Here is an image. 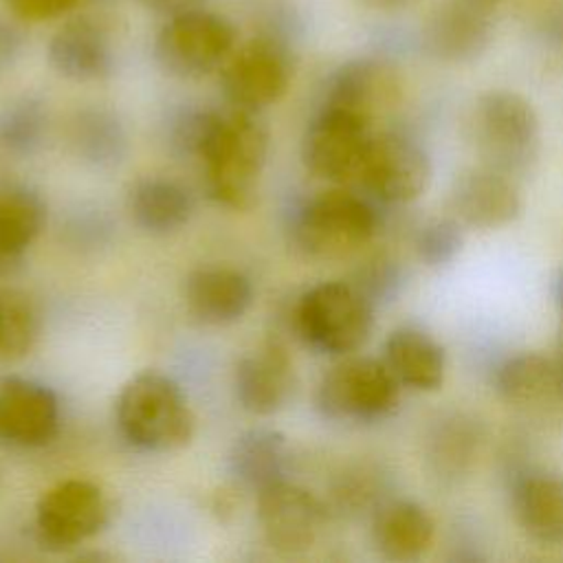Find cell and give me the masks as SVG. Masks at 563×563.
<instances>
[{
  "label": "cell",
  "instance_id": "1",
  "mask_svg": "<svg viewBox=\"0 0 563 563\" xmlns=\"http://www.w3.org/2000/svg\"><path fill=\"white\" fill-rule=\"evenodd\" d=\"M174 143L200 161L207 191L218 205L235 211L255 205L268 156V134L255 112H185L176 123Z\"/></svg>",
  "mask_w": 563,
  "mask_h": 563
},
{
  "label": "cell",
  "instance_id": "2",
  "mask_svg": "<svg viewBox=\"0 0 563 563\" xmlns=\"http://www.w3.org/2000/svg\"><path fill=\"white\" fill-rule=\"evenodd\" d=\"M468 139L482 165L519 180L532 172L541 152L539 114L521 92L486 90L471 108Z\"/></svg>",
  "mask_w": 563,
  "mask_h": 563
},
{
  "label": "cell",
  "instance_id": "3",
  "mask_svg": "<svg viewBox=\"0 0 563 563\" xmlns=\"http://www.w3.org/2000/svg\"><path fill=\"white\" fill-rule=\"evenodd\" d=\"M117 424L132 446L152 453L178 451L196 433V416L183 389L150 369L132 376L119 391Z\"/></svg>",
  "mask_w": 563,
  "mask_h": 563
},
{
  "label": "cell",
  "instance_id": "4",
  "mask_svg": "<svg viewBox=\"0 0 563 563\" xmlns=\"http://www.w3.org/2000/svg\"><path fill=\"white\" fill-rule=\"evenodd\" d=\"M378 231L372 202L345 189H328L301 205L292 222L295 244L314 260H345L367 246Z\"/></svg>",
  "mask_w": 563,
  "mask_h": 563
},
{
  "label": "cell",
  "instance_id": "5",
  "mask_svg": "<svg viewBox=\"0 0 563 563\" xmlns=\"http://www.w3.org/2000/svg\"><path fill=\"white\" fill-rule=\"evenodd\" d=\"M374 301L347 282H321L297 303V330L317 352L347 356L372 334Z\"/></svg>",
  "mask_w": 563,
  "mask_h": 563
},
{
  "label": "cell",
  "instance_id": "6",
  "mask_svg": "<svg viewBox=\"0 0 563 563\" xmlns=\"http://www.w3.org/2000/svg\"><path fill=\"white\" fill-rule=\"evenodd\" d=\"M238 46L235 24L209 7L165 18L154 35V59L172 77L200 79L220 70Z\"/></svg>",
  "mask_w": 563,
  "mask_h": 563
},
{
  "label": "cell",
  "instance_id": "7",
  "mask_svg": "<svg viewBox=\"0 0 563 563\" xmlns=\"http://www.w3.org/2000/svg\"><path fill=\"white\" fill-rule=\"evenodd\" d=\"M402 385L383 358L343 356L317 385V409L341 422H376L400 405Z\"/></svg>",
  "mask_w": 563,
  "mask_h": 563
},
{
  "label": "cell",
  "instance_id": "8",
  "mask_svg": "<svg viewBox=\"0 0 563 563\" xmlns=\"http://www.w3.org/2000/svg\"><path fill=\"white\" fill-rule=\"evenodd\" d=\"M292 73L288 42L277 33H257L229 55L220 68V86L231 108L260 112L286 95Z\"/></svg>",
  "mask_w": 563,
  "mask_h": 563
},
{
  "label": "cell",
  "instance_id": "9",
  "mask_svg": "<svg viewBox=\"0 0 563 563\" xmlns=\"http://www.w3.org/2000/svg\"><path fill=\"white\" fill-rule=\"evenodd\" d=\"M427 150L400 132L372 134L356 183L378 202L409 205L431 185Z\"/></svg>",
  "mask_w": 563,
  "mask_h": 563
},
{
  "label": "cell",
  "instance_id": "10",
  "mask_svg": "<svg viewBox=\"0 0 563 563\" xmlns=\"http://www.w3.org/2000/svg\"><path fill=\"white\" fill-rule=\"evenodd\" d=\"M372 121L330 103H321L301 139L306 169L330 183H356Z\"/></svg>",
  "mask_w": 563,
  "mask_h": 563
},
{
  "label": "cell",
  "instance_id": "11",
  "mask_svg": "<svg viewBox=\"0 0 563 563\" xmlns=\"http://www.w3.org/2000/svg\"><path fill=\"white\" fill-rule=\"evenodd\" d=\"M119 55V26L103 11L70 15L48 40L51 68L68 81H101L112 75Z\"/></svg>",
  "mask_w": 563,
  "mask_h": 563
},
{
  "label": "cell",
  "instance_id": "12",
  "mask_svg": "<svg viewBox=\"0 0 563 563\" xmlns=\"http://www.w3.org/2000/svg\"><path fill=\"white\" fill-rule=\"evenodd\" d=\"M103 490L88 479H66L51 486L35 506V534L48 550H68L95 537L108 521Z\"/></svg>",
  "mask_w": 563,
  "mask_h": 563
},
{
  "label": "cell",
  "instance_id": "13",
  "mask_svg": "<svg viewBox=\"0 0 563 563\" xmlns=\"http://www.w3.org/2000/svg\"><path fill=\"white\" fill-rule=\"evenodd\" d=\"M504 0H442L424 20L420 42L438 62L464 64L477 59L493 40Z\"/></svg>",
  "mask_w": 563,
  "mask_h": 563
},
{
  "label": "cell",
  "instance_id": "14",
  "mask_svg": "<svg viewBox=\"0 0 563 563\" xmlns=\"http://www.w3.org/2000/svg\"><path fill=\"white\" fill-rule=\"evenodd\" d=\"M257 521L266 543L282 554L308 550L325 521V504L288 479L257 490Z\"/></svg>",
  "mask_w": 563,
  "mask_h": 563
},
{
  "label": "cell",
  "instance_id": "15",
  "mask_svg": "<svg viewBox=\"0 0 563 563\" xmlns=\"http://www.w3.org/2000/svg\"><path fill=\"white\" fill-rule=\"evenodd\" d=\"M521 207L517 180L482 163L462 169L449 189L451 216L468 229H501L519 218Z\"/></svg>",
  "mask_w": 563,
  "mask_h": 563
},
{
  "label": "cell",
  "instance_id": "16",
  "mask_svg": "<svg viewBox=\"0 0 563 563\" xmlns=\"http://www.w3.org/2000/svg\"><path fill=\"white\" fill-rule=\"evenodd\" d=\"M402 97V79L394 64L380 57H354L328 79L323 103L345 108L367 121L391 110Z\"/></svg>",
  "mask_w": 563,
  "mask_h": 563
},
{
  "label": "cell",
  "instance_id": "17",
  "mask_svg": "<svg viewBox=\"0 0 563 563\" xmlns=\"http://www.w3.org/2000/svg\"><path fill=\"white\" fill-rule=\"evenodd\" d=\"M59 427L57 396L42 383L4 378L0 383V440L15 446H42Z\"/></svg>",
  "mask_w": 563,
  "mask_h": 563
},
{
  "label": "cell",
  "instance_id": "18",
  "mask_svg": "<svg viewBox=\"0 0 563 563\" xmlns=\"http://www.w3.org/2000/svg\"><path fill=\"white\" fill-rule=\"evenodd\" d=\"M235 396L255 416L279 411L295 387V369L288 350L279 339H266L257 350L235 365Z\"/></svg>",
  "mask_w": 563,
  "mask_h": 563
},
{
  "label": "cell",
  "instance_id": "19",
  "mask_svg": "<svg viewBox=\"0 0 563 563\" xmlns=\"http://www.w3.org/2000/svg\"><path fill=\"white\" fill-rule=\"evenodd\" d=\"M484 444V429L466 411H446L424 435V466L440 484H457L473 471Z\"/></svg>",
  "mask_w": 563,
  "mask_h": 563
},
{
  "label": "cell",
  "instance_id": "20",
  "mask_svg": "<svg viewBox=\"0 0 563 563\" xmlns=\"http://www.w3.org/2000/svg\"><path fill=\"white\" fill-rule=\"evenodd\" d=\"M183 297L187 310L198 321L227 325L242 319L251 308L253 286L238 268L202 266L187 275Z\"/></svg>",
  "mask_w": 563,
  "mask_h": 563
},
{
  "label": "cell",
  "instance_id": "21",
  "mask_svg": "<svg viewBox=\"0 0 563 563\" xmlns=\"http://www.w3.org/2000/svg\"><path fill=\"white\" fill-rule=\"evenodd\" d=\"M493 385L497 396L523 411H545L563 405V383L554 356L539 352H519L497 365Z\"/></svg>",
  "mask_w": 563,
  "mask_h": 563
},
{
  "label": "cell",
  "instance_id": "22",
  "mask_svg": "<svg viewBox=\"0 0 563 563\" xmlns=\"http://www.w3.org/2000/svg\"><path fill=\"white\" fill-rule=\"evenodd\" d=\"M512 515L526 537L541 545L563 543V475L528 471L512 484Z\"/></svg>",
  "mask_w": 563,
  "mask_h": 563
},
{
  "label": "cell",
  "instance_id": "23",
  "mask_svg": "<svg viewBox=\"0 0 563 563\" xmlns=\"http://www.w3.org/2000/svg\"><path fill=\"white\" fill-rule=\"evenodd\" d=\"M435 539L431 512L411 499H385L372 512V541L389 561H416Z\"/></svg>",
  "mask_w": 563,
  "mask_h": 563
},
{
  "label": "cell",
  "instance_id": "24",
  "mask_svg": "<svg viewBox=\"0 0 563 563\" xmlns=\"http://www.w3.org/2000/svg\"><path fill=\"white\" fill-rule=\"evenodd\" d=\"M396 380L413 391H435L444 383L446 352L427 330L400 325L383 343V356Z\"/></svg>",
  "mask_w": 563,
  "mask_h": 563
},
{
  "label": "cell",
  "instance_id": "25",
  "mask_svg": "<svg viewBox=\"0 0 563 563\" xmlns=\"http://www.w3.org/2000/svg\"><path fill=\"white\" fill-rule=\"evenodd\" d=\"M288 444L279 431L249 429L238 435L229 451L231 475L255 493L286 479Z\"/></svg>",
  "mask_w": 563,
  "mask_h": 563
},
{
  "label": "cell",
  "instance_id": "26",
  "mask_svg": "<svg viewBox=\"0 0 563 563\" xmlns=\"http://www.w3.org/2000/svg\"><path fill=\"white\" fill-rule=\"evenodd\" d=\"M189 191L167 178H143L128 196V209L136 227L147 233L165 235L187 224L191 216Z\"/></svg>",
  "mask_w": 563,
  "mask_h": 563
},
{
  "label": "cell",
  "instance_id": "27",
  "mask_svg": "<svg viewBox=\"0 0 563 563\" xmlns=\"http://www.w3.org/2000/svg\"><path fill=\"white\" fill-rule=\"evenodd\" d=\"M46 224L44 200L26 187L0 189V262L18 260Z\"/></svg>",
  "mask_w": 563,
  "mask_h": 563
},
{
  "label": "cell",
  "instance_id": "28",
  "mask_svg": "<svg viewBox=\"0 0 563 563\" xmlns=\"http://www.w3.org/2000/svg\"><path fill=\"white\" fill-rule=\"evenodd\" d=\"M75 154L97 167H108L121 161L125 152V132L117 117L101 108L79 110L68 130Z\"/></svg>",
  "mask_w": 563,
  "mask_h": 563
},
{
  "label": "cell",
  "instance_id": "29",
  "mask_svg": "<svg viewBox=\"0 0 563 563\" xmlns=\"http://www.w3.org/2000/svg\"><path fill=\"white\" fill-rule=\"evenodd\" d=\"M40 332L33 301L15 288H0V361L26 356Z\"/></svg>",
  "mask_w": 563,
  "mask_h": 563
},
{
  "label": "cell",
  "instance_id": "30",
  "mask_svg": "<svg viewBox=\"0 0 563 563\" xmlns=\"http://www.w3.org/2000/svg\"><path fill=\"white\" fill-rule=\"evenodd\" d=\"M46 112L40 101L24 97L13 101L0 114V145L11 154L33 152L44 134Z\"/></svg>",
  "mask_w": 563,
  "mask_h": 563
},
{
  "label": "cell",
  "instance_id": "31",
  "mask_svg": "<svg viewBox=\"0 0 563 563\" xmlns=\"http://www.w3.org/2000/svg\"><path fill=\"white\" fill-rule=\"evenodd\" d=\"M383 490V473L372 466H354L343 473L332 486V508L345 515H356L363 510L374 512L385 501Z\"/></svg>",
  "mask_w": 563,
  "mask_h": 563
},
{
  "label": "cell",
  "instance_id": "32",
  "mask_svg": "<svg viewBox=\"0 0 563 563\" xmlns=\"http://www.w3.org/2000/svg\"><path fill=\"white\" fill-rule=\"evenodd\" d=\"M464 246V227L451 218H433L424 222L413 240L418 260L429 268L451 264Z\"/></svg>",
  "mask_w": 563,
  "mask_h": 563
},
{
  "label": "cell",
  "instance_id": "33",
  "mask_svg": "<svg viewBox=\"0 0 563 563\" xmlns=\"http://www.w3.org/2000/svg\"><path fill=\"white\" fill-rule=\"evenodd\" d=\"M400 284H402V277H400L398 264L391 262L389 257H380L365 268L363 279L356 286L376 303L387 297H394Z\"/></svg>",
  "mask_w": 563,
  "mask_h": 563
},
{
  "label": "cell",
  "instance_id": "34",
  "mask_svg": "<svg viewBox=\"0 0 563 563\" xmlns=\"http://www.w3.org/2000/svg\"><path fill=\"white\" fill-rule=\"evenodd\" d=\"M79 0H2L18 22H48L75 9Z\"/></svg>",
  "mask_w": 563,
  "mask_h": 563
},
{
  "label": "cell",
  "instance_id": "35",
  "mask_svg": "<svg viewBox=\"0 0 563 563\" xmlns=\"http://www.w3.org/2000/svg\"><path fill=\"white\" fill-rule=\"evenodd\" d=\"M24 48V33L15 22L0 18V75L7 73Z\"/></svg>",
  "mask_w": 563,
  "mask_h": 563
},
{
  "label": "cell",
  "instance_id": "36",
  "mask_svg": "<svg viewBox=\"0 0 563 563\" xmlns=\"http://www.w3.org/2000/svg\"><path fill=\"white\" fill-rule=\"evenodd\" d=\"M539 33H541V42L545 46H550L552 51L563 55V4L556 7L554 11H550L548 15H543V20L539 24Z\"/></svg>",
  "mask_w": 563,
  "mask_h": 563
},
{
  "label": "cell",
  "instance_id": "37",
  "mask_svg": "<svg viewBox=\"0 0 563 563\" xmlns=\"http://www.w3.org/2000/svg\"><path fill=\"white\" fill-rule=\"evenodd\" d=\"M143 9L161 15V18H172L176 13L207 7V0H136Z\"/></svg>",
  "mask_w": 563,
  "mask_h": 563
},
{
  "label": "cell",
  "instance_id": "38",
  "mask_svg": "<svg viewBox=\"0 0 563 563\" xmlns=\"http://www.w3.org/2000/svg\"><path fill=\"white\" fill-rule=\"evenodd\" d=\"M363 7L380 13H396V11H407L418 7L422 0H358Z\"/></svg>",
  "mask_w": 563,
  "mask_h": 563
},
{
  "label": "cell",
  "instance_id": "39",
  "mask_svg": "<svg viewBox=\"0 0 563 563\" xmlns=\"http://www.w3.org/2000/svg\"><path fill=\"white\" fill-rule=\"evenodd\" d=\"M554 363H556V369H559V376H561V383H563V334H561V339H559V345H556Z\"/></svg>",
  "mask_w": 563,
  "mask_h": 563
},
{
  "label": "cell",
  "instance_id": "40",
  "mask_svg": "<svg viewBox=\"0 0 563 563\" xmlns=\"http://www.w3.org/2000/svg\"><path fill=\"white\" fill-rule=\"evenodd\" d=\"M554 297H556V306H559V310L563 314V271H561V275H559V279L554 284Z\"/></svg>",
  "mask_w": 563,
  "mask_h": 563
}]
</instances>
